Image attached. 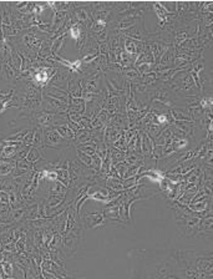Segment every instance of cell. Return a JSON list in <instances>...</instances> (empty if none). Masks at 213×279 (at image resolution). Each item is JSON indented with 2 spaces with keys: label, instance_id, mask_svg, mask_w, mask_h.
Segmentation results:
<instances>
[{
  "label": "cell",
  "instance_id": "6da1fadb",
  "mask_svg": "<svg viewBox=\"0 0 213 279\" xmlns=\"http://www.w3.org/2000/svg\"><path fill=\"white\" fill-rule=\"evenodd\" d=\"M131 278L181 279L173 249L157 247L153 249H134L129 253Z\"/></svg>",
  "mask_w": 213,
  "mask_h": 279
},
{
  "label": "cell",
  "instance_id": "7a4b0ae2",
  "mask_svg": "<svg viewBox=\"0 0 213 279\" xmlns=\"http://www.w3.org/2000/svg\"><path fill=\"white\" fill-rule=\"evenodd\" d=\"M181 279H212V253L193 249H173Z\"/></svg>",
  "mask_w": 213,
  "mask_h": 279
},
{
  "label": "cell",
  "instance_id": "3957f363",
  "mask_svg": "<svg viewBox=\"0 0 213 279\" xmlns=\"http://www.w3.org/2000/svg\"><path fill=\"white\" fill-rule=\"evenodd\" d=\"M172 209L178 227V232H181L186 237L196 238L202 217L196 212L188 209L187 207L181 206V204L172 206Z\"/></svg>",
  "mask_w": 213,
  "mask_h": 279
},
{
  "label": "cell",
  "instance_id": "277c9868",
  "mask_svg": "<svg viewBox=\"0 0 213 279\" xmlns=\"http://www.w3.org/2000/svg\"><path fill=\"white\" fill-rule=\"evenodd\" d=\"M43 144L44 149H51V150H59V151L66 152L72 147V144L69 142L68 140L63 137L55 127L48 128V130L43 131Z\"/></svg>",
  "mask_w": 213,
  "mask_h": 279
},
{
  "label": "cell",
  "instance_id": "5b68a950",
  "mask_svg": "<svg viewBox=\"0 0 213 279\" xmlns=\"http://www.w3.org/2000/svg\"><path fill=\"white\" fill-rule=\"evenodd\" d=\"M82 227L85 229H99L109 226V221L105 217L104 211H95L87 212L86 214L80 218Z\"/></svg>",
  "mask_w": 213,
  "mask_h": 279
},
{
  "label": "cell",
  "instance_id": "8992f818",
  "mask_svg": "<svg viewBox=\"0 0 213 279\" xmlns=\"http://www.w3.org/2000/svg\"><path fill=\"white\" fill-rule=\"evenodd\" d=\"M55 126V115L46 112L44 110H39L34 112L30 117V127L39 128L44 131Z\"/></svg>",
  "mask_w": 213,
  "mask_h": 279
},
{
  "label": "cell",
  "instance_id": "52a82bcc",
  "mask_svg": "<svg viewBox=\"0 0 213 279\" xmlns=\"http://www.w3.org/2000/svg\"><path fill=\"white\" fill-rule=\"evenodd\" d=\"M10 107L18 108L15 88H13L11 90L0 91V115L5 112Z\"/></svg>",
  "mask_w": 213,
  "mask_h": 279
},
{
  "label": "cell",
  "instance_id": "ba28073f",
  "mask_svg": "<svg viewBox=\"0 0 213 279\" xmlns=\"http://www.w3.org/2000/svg\"><path fill=\"white\" fill-rule=\"evenodd\" d=\"M15 161L14 160H1L0 161V179H8L9 176H13Z\"/></svg>",
  "mask_w": 213,
  "mask_h": 279
},
{
  "label": "cell",
  "instance_id": "9c48e42d",
  "mask_svg": "<svg viewBox=\"0 0 213 279\" xmlns=\"http://www.w3.org/2000/svg\"><path fill=\"white\" fill-rule=\"evenodd\" d=\"M156 121H157V123L160 126L162 125H166V123L170 122V118H168V115L167 113H156Z\"/></svg>",
  "mask_w": 213,
  "mask_h": 279
}]
</instances>
